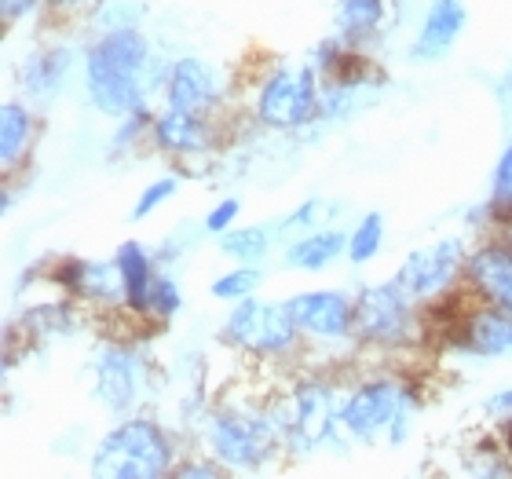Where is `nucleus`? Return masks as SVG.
<instances>
[{
	"mask_svg": "<svg viewBox=\"0 0 512 479\" xmlns=\"http://www.w3.org/2000/svg\"><path fill=\"white\" fill-rule=\"evenodd\" d=\"M502 443H505V454L512 458V414L505 417V425H502Z\"/></svg>",
	"mask_w": 512,
	"mask_h": 479,
	"instance_id": "nucleus-32",
	"label": "nucleus"
},
{
	"mask_svg": "<svg viewBox=\"0 0 512 479\" xmlns=\"http://www.w3.org/2000/svg\"><path fill=\"white\" fill-rule=\"evenodd\" d=\"M315 70H278L267 77L264 92L256 99V114L271 128H297L315 114Z\"/></svg>",
	"mask_w": 512,
	"mask_h": 479,
	"instance_id": "nucleus-6",
	"label": "nucleus"
},
{
	"mask_svg": "<svg viewBox=\"0 0 512 479\" xmlns=\"http://www.w3.org/2000/svg\"><path fill=\"white\" fill-rule=\"evenodd\" d=\"M267 245H271V235L264 227H231L220 235V253L238 260V264H256L264 260Z\"/></svg>",
	"mask_w": 512,
	"mask_h": 479,
	"instance_id": "nucleus-23",
	"label": "nucleus"
},
{
	"mask_svg": "<svg viewBox=\"0 0 512 479\" xmlns=\"http://www.w3.org/2000/svg\"><path fill=\"white\" fill-rule=\"evenodd\" d=\"M278 439V428L264 417L249 414H216L209 421V443H213L216 458L224 465H238V469H256L271 458Z\"/></svg>",
	"mask_w": 512,
	"mask_h": 479,
	"instance_id": "nucleus-5",
	"label": "nucleus"
},
{
	"mask_svg": "<svg viewBox=\"0 0 512 479\" xmlns=\"http://www.w3.org/2000/svg\"><path fill=\"white\" fill-rule=\"evenodd\" d=\"M70 63H74V55L66 52V48H48V52H33L26 63H22V85L30 96H55L59 88H63L66 74H70Z\"/></svg>",
	"mask_w": 512,
	"mask_h": 479,
	"instance_id": "nucleus-18",
	"label": "nucleus"
},
{
	"mask_svg": "<svg viewBox=\"0 0 512 479\" xmlns=\"http://www.w3.org/2000/svg\"><path fill=\"white\" fill-rule=\"evenodd\" d=\"M33 143V118L30 110L8 99L4 107H0V165L4 172L15 169V161L26 158V150Z\"/></svg>",
	"mask_w": 512,
	"mask_h": 479,
	"instance_id": "nucleus-19",
	"label": "nucleus"
},
{
	"mask_svg": "<svg viewBox=\"0 0 512 479\" xmlns=\"http://www.w3.org/2000/svg\"><path fill=\"white\" fill-rule=\"evenodd\" d=\"M238 213H242V202H238V198H224V202H216L213 213L205 216V231H209V235H224V231H231V224L238 220Z\"/></svg>",
	"mask_w": 512,
	"mask_h": 479,
	"instance_id": "nucleus-29",
	"label": "nucleus"
},
{
	"mask_svg": "<svg viewBox=\"0 0 512 479\" xmlns=\"http://www.w3.org/2000/svg\"><path fill=\"white\" fill-rule=\"evenodd\" d=\"M344 253V231H311L286 249V267L297 271H322Z\"/></svg>",
	"mask_w": 512,
	"mask_h": 479,
	"instance_id": "nucleus-20",
	"label": "nucleus"
},
{
	"mask_svg": "<svg viewBox=\"0 0 512 479\" xmlns=\"http://www.w3.org/2000/svg\"><path fill=\"white\" fill-rule=\"evenodd\" d=\"M118 267H121V278H125V304L139 315H147L150 311V293H154V264H150V253L147 245L139 242H125L118 249Z\"/></svg>",
	"mask_w": 512,
	"mask_h": 479,
	"instance_id": "nucleus-17",
	"label": "nucleus"
},
{
	"mask_svg": "<svg viewBox=\"0 0 512 479\" xmlns=\"http://www.w3.org/2000/svg\"><path fill=\"white\" fill-rule=\"evenodd\" d=\"M224 341L235 348H246L256 355H282L297 348L300 326L293 322L286 304H267V300H238V308L224 322Z\"/></svg>",
	"mask_w": 512,
	"mask_h": 479,
	"instance_id": "nucleus-3",
	"label": "nucleus"
},
{
	"mask_svg": "<svg viewBox=\"0 0 512 479\" xmlns=\"http://www.w3.org/2000/svg\"><path fill=\"white\" fill-rule=\"evenodd\" d=\"M286 308L300 326V333H308V337L337 341V337L355 330V304L344 293H333V289L297 293V297L286 300Z\"/></svg>",
	"mask_w": 512,
	"mask_h": 479,
	"instance_id": "nucleus-9",
	"label": "nucleus"
},
{
	"mask_svg": "<svg viewBox=\"0 0 512 479\" xmlns=\"http://www.w3.org/2000/svg\"><path fill=\"white\" fill-rule=\"evenodd\" d=\"M180 191V180L176 176H165V180H154L147 187V191L139 194V202L132 205V220H143V216H150L158 205H165L172 198V194Z\"/></svg>",
	"mask_w": 512,
	"mask_h": 479,
	"instance_id": "nucleus-27",
	"label": "nucleus"
},
{
	"mask_svg": "<svg viewBox=\"0 0 512 479\" xmlns=\"http://www.w3.org/2000/svg\"><path fill=\"white\" fill-rule=\"evenodd\" d=\"M458 344L469 348V352L483 355V359L512 355V311L483 300V308H476L469 319L461 322Z\"/></svg>",
	"mask_w": 512,
	"mask_h": 479,
	"instance_id": "nucleus-13",
	"label": "nucleus"
},
{
	"mask_svg": "<svg viewBox=\"0 0 512 479\" xmlns=\"http://www.w3.org/2000/svg\"><path fill=\"white\" fill-rule=\"evenodd\" d=\"M136 355L128 348H103L96 366V395L99 403L114 410V414H125L128 406L136 403Z\"/></svg>",
	"mask_w": 512,
	"mask_h": 479,
	"instance_id": "nucleus-15",
	"label": "nucleus"
},
{
	"mask_svg": "<svg viewBox=\"0 0 512 479\" xmlns=\"http://www.w3.org/2000/svg\"><path fill=\"white\" fill-rule=\"evenodd\" d=\"M465 19H469V11L461 0H432L428 4V15L421 22V30H417V41H414V59L428 63V59H443L450 52V44L458 41V33L465 30Z\"/></svg>",
	"mask_w": 512,
	"mask_h": 479,
	"instance_id": "nucleus-14",
	"label": "nucleus"
},
{
	"mask_svg": "<svg viewBox=\"0 0 512 479\" xmlns=\"http://www.w3.org/2000/svg\"><path fill=\"white\" fill-rule=\"evenodd\" d=\"M37 4H41V0H0V15H4V22H15V19H22V15H30Z\"/></svg>",
	"mask_w": 512,
	"mask_h": 479,
	"instance_id": "nucleus-30",
	"label": "nucleus"
},
{
	"mask_svg": "<svg viewBox=\"0 0 512 479\" xmlns=\"http://www.w3.org/2000/svg\"><path fill=\"white\" fill-rule=\"evenodd\" d=\"M403 388L395 381H366L341 406V425L355 439H374L388 421L403 417Z\"/></svg>",
	"mask_w": 512,
	"mask_h": 479,
	"instance_id": "nucleus-8",
	"label": "nucleus"
},
{
	"mask_svg": "<svg viewBox=\"0 0 512 479\" xmlns=\"http://www.w3.org/2000/svg\"><path fill=\"white\" fill-rule=\"evenodd\" d=\"M465 278L480 300L512 311V242H487L465 260Z\"/></svg>",
	"mask_w": 512,
	"mask_h": 479,
	"instance_id": "nucleus-10",
	"label": "nucleus"
},
{
	"mask_svg": "<svg viewBox=\"0 0 512 479\" xmlns=\"http://www.w3.org/2000/svg\"><path fill=\"white\" fill-rule=\"evenodd\" d=\"M92 472L114 479H158L172 472V439L147 417L110 428L92 454Z\"/></svg>",
	"mask_w": 512,
	"mask_h": 479,
	"instance_id": "nucleus-2",
	"label": "nucleus"
},
{
	"mask_svg": "<svg viewBox=\"0 0 512 479\" xmlns=\"http://www.w3.org/2000/svg\"><path fill=\"white\" fill-rule=\"evenodd\" d=\"M494 209L505 216H512V143L505 147V154L498 158V169H494Z\"/></svg>",
	"mask_w": 512,
	"mask_h": 479,
	"instance_id": "nucleus-28",
	"label": "nucleus"
},
{
	"mask_svg": "<svg viewBox=\"0 0 512 479\" xmlns=\"http://www.w3.org/2000/svg\"><path fill=\"white\" fill-rule=\"evenodd\" d=\"M410 293L399 282H381L366 286L355 300V333L366 344H406L414 337V308Z\"/></svg>",
	"mask_w": 512,
	"mask_h": 479,
	"instance_id": "nucleus-4",
	"label": "nucleus"
},
{
	"mask_svg": "<svg viewBox=\"0 0 512 479\" xmlns=\"http://www.w3.org/2000/svg\"><path fill=\"white\" fill-rule=\"evenodd\" d=\"M381 242H384V216L366 213L363 220H359V227L352 231V238H348V260H352V264L374 260V256L381 253Z\"/></svg>",
	"mask_w": 512,
	"mask_h": 479,
	"instance_id": "nucleus-24",
	"label": "nucleus"
},
{
	"mask_svg": "<svg viewBox=\"0 0 512 479\" xmlns=\"http://www.w3.org/2000/svg\"><path fill=\"white\" fill-rule=\"evenodd\" d=\"M461 253H465V249H461V238H443V242H436L432 249H417V253H410L403 260L395 282H399L414 300L439 297V293L454 282V275H458Z\"/></svg>",
	"mask_w": 512,
	"mask_h": 479,
	"instance_id": "nucleus-7",
	"label": "nucleus"
},
{
	"mask_svg": "<svg viewBox=\"0 0 512 479\" xmlns=\"http://www.w3.org/2000/svg\"><path fill=\"white\" fill-rule=\"evenodd\" d=\"M180 308H183L180 286H176L169 275H158V282H154V293H150V311H147V315L172 319V315H176Z\"/></svg>",
	"mask_w": 512,
	"mask_h": 479,
	"instance_id": "nucleus-26",
	"label": "nucleus"
},
{
	"mask_svg": "<svg viewBox=\"0 0 512 479\" xmlns=\"http://www.w3.org/2000/svg\"><path fill=\"white\" fill-rule=\"evenodd\" d=\"M154 143L169 154H198L213 143V136H209V125L202 121V114L169 107L154 121Z\"/></svg>",
	"mask_w": 512,
	"mask_h": 479,
	"instance_id": "nucleus-16",
	"label": "nucleus"
},
{
	"mask_svg": "<svg viewBox=\"0 0 512 479\" xmlns=\"http://www.w3.org/2000/svg\"><path fill=\"white\" fill-rule=\"evenodd\" d=\"M224 85H220V74L205 59H176L169 70V107L187 110V114H205L209 107H216Z\"/></svg>",
	"mask_w": 512,
	"mask_h": 479,
	"instance_id": "nucleus-11",
	"label": "nucleus"
},
{
	"mask_svg": "<svg viewBox=\"0 0 512 479\" xmlns=\"http://www.w3.org/2000/svg\"><path fill=\"white\" fill-rule=\"evenodd\" d=\"M176 476H224V469H216V465H180V469H172Z\"/></svg>",
	"mask_w": 512,
	"mask_h": 479,
	"instance_id": "nucleus-31",
	"label": "nucleus"
},
{
	"mask_svg": "<svg viewBox=\"0 0 512 479\" xmlns=\"http://www.w3.org/2000/svg\"><path fill=\"white\" fill-rule=\"evenodd\" d=\"M55 4H81V0H55Z\"/></svg>",
	"mask_w": 512,
	"mask_h": 479,
	"instance_id": "nucleus-33",
	"label": "nucleus"
},
{
	"mask_svg": "<svg viewBox=\"0 0 512 479\" xmlns=\"http://www.w3.org/2000/svg\"><path fill=\"white\" fill-rule=\"evenodd\" d=\"M333 417H341V410L333 403L330 384L308 381L293 392V421H289V432L300 439L304 450L319 447L322 439L330 436Z\"/></svg>",
	"mask_w": 512,
	"mask_h": 479,
	"instance_id": "nucleus-12",
	"label": "nucleus"
},
{
	"mask_svg": "<svg viewBox=\"0 0 512 479\" xmlns=\"http://www.w3.org/2000/svg\"><path fill=\"white\" fill-rule=\"evenodd\" d=\"M381 19H384V0H341V4L333 8L337 37L348 44L366 41V37L381 26Z\"/></svg>",
	"mask_w": 512,
	"mask_h": 479,
	"instance_id": "nucleus-21",
	"label": "nucleus"
},
{
	"mask_svg": "<svg viewBox=\"0 0 512 479\" xmlns=\"http://www.w3.org/2000/svg\"><path fill=\"white\" fill-rule=\"evenodd\" d=\"M147 74L150 44L136 26H114L88 48V96L110 118H125L143 107V77Z\"/></svg>",
	"mask_w": 512,
	"mask_h": 479,
	"instance_id": "nucleus-1",
	"label": "nucleus"
},
{
	"mask_svg": "<svg viewBox=\"0 0 512 479\" xmlns=\"http://www.w3.org/2000/svg\"><path fill=\"white\" fill-rule=\"evenodd\" d=\"M77 293L96 297V300H103V304H118V300H125V278H121L118 260H114V264H110V260H85Z\"/></svg>",
	"mask_w": 512,
	"mask_h": 479,
	"instance_id": "nucleus-22",
	"label": "nucleus"
},
{
	"mask_svg": "<svg viewBox=\"0 0 512 479\" xmlns=\"http://www.w3.org/2000/svg\"><path fill=\"white\" fill-rule=\"evenodd\" d=\"M260 286V271L249 264H242L238 271H227V275H220L209 286V293H213L216 300H246L253 297V289Z\"/></svg>",
	"mask_w": 512,
	"mask_h": 479,
	"instance_id": "nucleus-25",
	"label": "nucleus"
}]
</instances>
